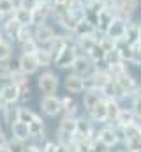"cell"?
Instances as JSON below:
<instances>
[{
	"instance_id": "cell-1",
	"label": "cell",
	"mask_w": 141,
	"mask_h": 152,
	"mask_svg": "<svg viewBox=\"0 0 141 152\" xmlns=\"http://www.w3.org/2000/svg\"><path fill=\"white\" fill-rule=\"evenodd\" d=\"M37 88L41 90L42 96L58 94V88H60V78H58V75L55 71H51V69L42 71L41 75L37 76Z\"/></svg>"
},
{
	"instance_id": "cell-2",
	"label": "cell",
	"mask_w": 141,
	"mask_h": 152,
	"mask_svg": "<svg viewBox=\"0 0 141 152\" xmlns=\"http://www.w3.org/2000/svg\"><path fill=\"white\" fill-rule=\"evenodd\" d=\"M78 55H79V50H78L76 39H74L72 42H69V44L62 50V53L53 60V64L57 66V69H70Z\"/></svg>"
},
{
	"instance_id": "cell-3",
	"label": "cell",
	"mask_w": 141,
	"mask_h": 152,
	"mask_svg": "<svg viewBox=\"0 0 141 152\" xmlns=\"http://www.w3.org/2000/svg\"><path fill=\"white\" fill-rule=\"evenodd\" d=\"M41 112L42 115L55 118L58 115H62V99L60 96L53 94V96H42L41 97Z\"/></svg>"
},
{
	"instance_id": "cell-4",
	"label": "cell",
	"mask_w": 141,
	"mask_h": 152,
	"mask_svg": "<svg viewBox=\"0 0 141 152\" xmlns=\"http://www.w3.org/2000/svg\"><path fill=\"white\" fill-rule=\"evenodd\" d=\"M115 80H116V83L120 85V88L124 90V94H125V97H132L138 90L141 88L140 81L136 80V76L131 75V71L127 69V71H124L122 75L115 76Z\"/></svg>"
},
{
	"instance_id": "cell-5",
	"label": "cell",
	"mask_w": 141,
	"mask_h": 152,
	"mask_svg": "<svg viewBox=\"0 0 141 152\" xmlns=\"http://www.w3.org/2000/svg\"><path fill=\"white\" fill-rule=\"evenodd\" d=\"M55 34H57L55 27H53V25H49L48 21L39 23V25H35V27H34V39L37 41V44H39V46H46L51 39L55 37Z\"/></svg>"
},
{
	"instance_id": "cell-6",
	"label": "cell",
	"mask_w": 141,
	"mask_h": 152,
	"mask_svg": "<svg viewBox=\"0 0 141 152\" xmlns=\"http://www.w3.org/2000/svg\"><path fill=\"white\" fill-rule=\"evenodd\" d=\"M94 69H95V66H94V62L85 55V53H79L78 57H76V60H74V64H72V67H70V71L72 73H76V75L79 76H88L94 73Z\"/></svg>"
},
{
	"instance_id": "cell-7",
	"label": "cell",
	"mask_w": 141,
	"mask_h": 152,
	"mask_svg": "<svg viewBox=\"0 0 141 152\" xmlns=\"http://www.w3.org/2000/svg\"><path fill=\"white\" fill-rule=\"evenodd\" d=\"M127 21H129V20H125V18H122V16H115L113 21L109 23V27L106 28V36L111 37L113 41H120V39H124Z\"/></svg>"
},
{
	"instance_id": "cell-8",
	"label": "cell",
	"mask_w": 141,
	"mask_h": 152,
	"mask_svg": "<svg viewBox=\"0 0 141 152\" xmlns=\"http://www.w3.org/2000/svg\"><path fill=\"white\" fill-rule=\"evenodd\" d=\"M18 69L30 76V75H35L41 67H39V64L35 60L34 53H21L20 58H18Z\"/></svg>"
},
{
	"instance_id": "cell-9",
	"label": "cell",
	"mask_w": 141,
	"mask_h": 152,
	"mask_svg": "<svg viewBox=\"0 0 141 152\" xmlns=\"http://www.w3.org/2000/svg\"><path fill=\"white\" fill-rule=\"evenodd\" d=\"M0 94H2V99H4L5 104H16V103H20V88H18V85H14L9 80L0 87Z\"/></svg>"
},
{
	"instance_id": "cell-10",
	"label": "cell",
	"mask_w": 141,
	"mask_h": 152,
	"mask_svg": "<svg viewBox=\"0 0 141 152\" xmlns=\"http://www.w3.org/2000/svg\"><path fill=\"white\" fill-rule=\"evenodd\" d=\"M64 87H65V90L69 92V94H81L83 90H85V81H83V76L76 75V73H72L70 71L69 75L64 78Z\"/></svg>"
},
{
	"instance_id": "cell-11",
	"label": "cell",
	"mask_w": 141,
	"mask_h": 152,
	"mask_svg": "<svg viewBox=\"0 0 141 152\" xmlns=\"http://www.w3.org/2000/svg\"><path fill=\"white\" fill-rule=\"evenodd\" d=\"M97 138H99L101 142H104L109 149H111V147H116V145L120 143V140H118V136H116V133H115L113 124H102V127H101L99 133H97Z\"/></svg>"
},
{
	"instance_id": "cell-12",
	"label": "cell",
	"mask_w": 141,
	"mask_h": 152,
	"mask_svg": "<svg viewBox=\"0 0 141 152\" xmlns=\"http://www.w3.org/2000/svg\"><path fill=\"white\" fill-rule=\"evenodd\" d=\"M101 94H102V97H106V99H116V101L125 99V94H124V90L120 88V85L116 83L115 78H111L104 87H102Z\"/></svg>"
},
{
	"instance_id": "cell-13",
	"label": "cell",
	"mask_w": 141,
	"mask_h": 152,
	"mask_svg": "<svg viewBox=\"0 0 141 152\" xmlns=\"http://www.w3.org/2000/svg\"><path fill=\"white\" fill-rule=\"evenodd\" d=\"M28 131L32 140H44L46 138V122L41 115H35L32 122H28Z\"/></svg>"
},
{
	"instance_id": "cell-14",
	"label": "cell",
	"mask_w": 141,
	"mask_h": 152,
	"mask_svg": "<svg viewBox=\"0 0 141 152\" xmlns=\"http://www.w3.org/2000/svg\"><path fill=\"white\" fill-rule=\"evenodd\" d=\"M95 30L97 28H95V25L92 21H88L86 18H81V20H78V23H76L74 30H72V37L79 39V37H86V36H94Z\"/></svg>"
},
{
	"instance_id": "cell-15",
	"label": "cell",
	"mask_w": 141,
	"mask_h": 152,
	"mask_svg": "<svg viewBox=\"0 0 141 152\" xmlns=\"http://www.w3.org/2000/svg\"><path fill=\"white\" fill-rule=\"evenodd\" d=\"M138 9H140V0H118V16L125 20H132Z\"/></svg>"
},
{
	"instance_id": "cell-16",
	"label": "cell",
	"mask_w": 141,
	"mask_h": 152,
	"mask_svg": "<svg viewBox=\"0 0 141 152\" xmlns=\"http://www.w3.org/2000/svg\"><path fill=\"white\" fill-rule=\"evenodd\" d=\"M86 115H88V117L92 118V122H95V124H106V122H108V115H106V97H101Z\"/></svg>"
},
{
	"instance_id": "cell-17",
	"label": "cell",
	"mask_w": 141,
	"mask_h": 152,
	"mask_svg": "<svg viewBox=\"0 0 141 152\" xmlns=\"http://www.w3.org/2000/svg\"><path fill=\"white\" fill-rule=\"evenodd\" d=\"M62 115H70V117H79L81 115V108L76 101V97L72 94L62 96Z\"/></svg>"
},
{
	"instance_id": "cell-18",
	"label": "cell",
	"mask_w": 141,
	"mask_h": 152,
	"mask_svg": "<svg viewBox=\"0 0 141 152\" xmlns=\"http://www.w3.org/2000/svg\"><path fill=\"white\" fill-rule=\"evenodd\" d=\"M11 134H12V138L21 140V142L32 140V138H30V131H28V124L20 122V120H14V122L11 124Z\"/></svg>"
},
{
	"instance_id": "cell-19",
	"label": "cell",
	"mask_w": 141,
	"mask_h": 152,
	"mask_svg": "<svg viewBox=\"0 0 141 152\" xmlns=\"http://www.w3.org/2000/svg\"><path fill=\"white\" fill-rule=\"evenodd\" d=\"M81 96H83V110H85V113H88L92 108H94V104L102 97V94H101V90H95V88H90V90H83L81 92Z\"/></svg>"
},
{
	"instance_id": "cell-20",
	"label": "cell",
	"mask_w": 141,
	"mask_h": 152,
	"mask_svg": "<svg viewBox=\"0 0 141 152\" xmlns=\"http://www.w3.org/2000/svg\"><path fill=\"white\" fill-rule=\"evenodd\" d=\"M138 39H140V23L129 20V21H127V27H125V34H124V39H122V41L132 46V44H138Z\"/></svg>"
},
{
	"instance_id": "cell-21",
	"label": "cell",
	"mask_w": 141,
	"mask_h": 152,
	"mask_svg": "<svg viewBox=\"0 0 141 152\" xmlns=\"http://www.w3.org/2000/svg\"><path fill=\"white\" fill-rule=\"evenodd\" d=\"M58 129L64 131V133H69L72 136H76V131H78V117L62 115V118L58 122Z\"/></svg>"
},
{
	"instance_id": "cell-22",
	"label": "cell",
	"mask_w": 141,
	"mask_h": 152,
	"mask_svg": "<svg viewBox=\"0 0 141 152\" xmlns=\"http://www.w3.org/2000/svg\"><path fill=\"white\" fill-rule=\"evenodd\" d=\"M34 57L37 60V64H39V67H49L53 64V55L46 46H39L37 51L34 53Z\"/></svg>"
},
{
	"instance_id": "cell-23",
	"label": "cell",
	"mask_w": 141,
	"mask_h": 152,
	"mask_svg": "<svg viewBox=\"0 0 141 152\" xmlns=\"http://www.w3.org/2000/svg\"><path fill=\"white\" fill-rule=\"evenodd\" d=\"M120 112H122L120 101H116V99H106V115H108V122H106V124L116 122Z\"/></svg>"
},
{
	"instance_id": "cell-24",
	"label": "cell",
	"mask_w": 141,
	"mask_h": 152,
	"mask_svg": "<svg viewBox=\"0 0 141 152\" xmlns=\"http://www.w3.org/2000/svg\"><path fill=\"white\" fill-rule=\"evenodd\" d=\"M113 18H115V14H113L111 11H108V9H104V7H102V11H101V12H99V16H97L95 28L106 34V28L109 27V23L113 21Z\"/></svg>"
},
{
	"instance_id": "cell-25",
	"label": "cell",
	"mask_w": 141,
	"mask_h": 152,
	"mask_svg": "<svg viewBox=\"0 0 141 152\" xmlns=\"http://www.w3.org/2000/svg\"><path fill=\"white\" fill-rule=\"evenodd\" d=\"M14 20L21 25H28L32 27V11L23 9V7H16L14 9Z\"/></svg>"
},
{
	"instance_id": "cell-26",
	"label": "cell",
	"mask_w": 141,
	"mask_h": 152,
	"mask_svg": "<svg viewBox=\"0 0 141 152\" xmlns=\"http://www.w3.org/2000/svg\"><path fill=\"white\" fill-rule=\"evenodd\" d=\"M14 120H18V106L7 104V106L2 110V122H5V124L11 126Z\"/></svg>"
},
{
	"instance_id": "cell-27",
	"label": "cell",
	"mask_w": 141,
	"mask_h": 152,
	"mask_svg": "<svg viewBox=\"0 0 141 152\" xmlns=\"http://www.w3.org/2000/svg\"><path fill=\"white\" fill-rule=\"evenodd\" d=\"M134 120H138V118H136V115H134V112H132L131 108H122V112H120L118 118H116V124L127 126V124H131V122H134Z\"/></svg>"
},
{
	"instance_id": "cell-28",
	"label": "cell",
	"mask_w": 141,
	"mask_h": 152,
	"mask_svg": "<svg viewBox=\"0 0 141 152\" xmlns=\"http://www.w3.org/2000/svg\"><path fill=\"white\" fill-rule=\"evenodd\" d=\"M5 151L7 152H27V142L11 138V140L7 142V145H5Z\"/></svg>"
},
{
	"instance_id": "cell-29",
	"label": "cell",
	"mask_w": 141,
	"mask_h": 152,
	"mask_svg": "<svg viewBox=\"0 0 141 152\" xmlns=\"http://www.w3.org/2000/svg\"><path fill=\"white\" fill-rule=\"evenodd\" d=\"M11 57H12V42L7 41V39H4L0 42V62L11 60Z\"/></svg>"
},
{
	"instance_id": "cell-30",
	"label": "cell",
	"mask_w": 141,
	"mask_h": 152,
	"mask_svg": "<svg viewBox=\"0 0 141 152\" xmlns=\"http://www.w3.org/2000/svg\"><path fill=\"white\" fill-rule=\"evenodd\" d=\"M35 112L34 110H30L28 106H18V120L20 122H25V124H28V122H32V118L35 117Z\"/></svg>"
},
{
	"instance_id": "cell-31",
	"label": "cell",
	"mask_w": 141,
	"mask_h": 152,
	"mask_svg": "<svg viewBox=\"0 0 141 152\" xmlns=\"http://www.w3.org/2000/svg\"><path fill=\"white\" fill-rule=\"evenodd\" d=\"M16 67H18V62H16V66H12L11 60L0 62V78H2V80H9L11 75H12V71H14Z\"/></svg>"
},
{
	"instance_id": "cell-32",
	"label": "cell",
	"mask_w": 141,
	"mask_h": 152,
	"mask_svg": "<svg viewBox=\"0 0 141 152\" xmlns=\"http://www.w3.org/2000/svg\"><path fill=\"white\" fill-rule=\"evenodd\" d=\"M16 7H18L16 0H0V18L7 16V14H12Z\"/></svg>"
},
{
	"instance_id": "cell-33",
	"label": "cell",
	"mask_w": 141,
	"mask_h": 152,
	"mask_svg": "<svg viewBox=\"0 0 141 152\" xmlns=\"http://www.w3.org/2000/svg\"><path fill=\"white\" fill-rule=\"evenodd\" d=\"M131 110L134 112L136 118L141 120V88L132 96V101H131Z\"/></svg>"
},
{
	"instance_id": "cell-34",
	"label": "cell",
	"mask_w": 141,
	"mask_h": 152,
	"mask_svg": "<svg viewBox=\"0 0 141 152\" xmlns=\"http://www.w3.org/2000/svg\"><path fill=\"white\" fill-rule=\"evenodd\" d=\"M20 46H21V51H23V53H35L37 48H39V44H37V41H35L34 37H30L28 41L21 42Z\"/></svg>"
},
{
	"instance_id": "cell-35",
	"label": "cell",
	"mask_w": 141,
	"mask_h": 152,
	"mask_svg": "<svg viewBox=\"0 0 141 152\" xmlns=\"http://www.w3.org/2000/svg\"><path fill=\"white\" fill-rule=\"evenodd\" d=\"M18 88H20V101H21V103H25V101H28V99H30V96H32V88H30V81H28V83H23V85H20Z\"/></svg>"
},
{
	"instance_id": "cell-36",
	"label": "cell",
	"mask_w": 141,
	"mask_h": 152,
	"mask_svg": "<svg viewBox=\"0 0 141 152\" xmlns=\"http://www.w3.org/2000/svg\"><path fill=\"white\" fill-rule=\"evenodd\" d=\"M132 66H141V44H132Z\"/></svg>"
},
{
	"instance_id": "cell-37",
	"label": "cell",
	"mask_w": 141,
	"mask_h": 152,
	"mask_svg": "<svg viewBox=\"0 0 141 152\" xmlns=\"http://www.w3.org/2000/svg\"><path fill=\"white\" fill-rule=\"evenodd\" d=\"M18 7H23V9H28V11H34L39 4V0H16Z\"/></svg>"
},
{
	"instance_id": "cell-38",
	"label": "cell",
	"mask_w": 141,
	"mask_h": 152,
	"mask_svg": "<svg viewBox=\"0 0 141 152\" xmlns=\"http://www.w3.org/2000/svg\"><path fill=\"white\" fill-rule=\"evenodd\" d=\"M7 142H9V138L5 136V133L0 129V149H4L5 145H7Z\"/></svg>"
},
{
	"instance_id": "cell-39",
	"label": "cell",
	"mask_w": 141,
	"mask_h": 152,
	"mask_svg": "<svg viewBox=\"0 0 141 152\" xmlns=\"http://www.w3.org/2000/svg\"><path fill=\"white\" fill-rule=\"evenodd\" d=\"M27 152H42V145H35V143L27 145Z\"/></svg>"
},
{
	"instance_id": "cell-40",
	"label": "cell",
	"mask_w": 141,
	"mask_h": 152,
	"mask_svg": "<svg viewBox=\"0 0 141 152\" xmlns=\"http://www.w3.org/2000/svg\"><path fill=\"white\" fill-rule=\"evenodd\" d=\"M5 106H7V104L4 103V99H2V94H0V112H2V110H4Z\"/></svg>"
},
{
	"instance_id": "cell-41",
	"label": "cell",
	"mask_w": 141,
	"mask_h": 152,
	"mask_svg": "<svg viewBox=\"0 0 141 152\" xmlns=\"http://www.w3.org/2000/svg\"><path fill=\"white\" fill-rule=\"evenodd\" d=\"M4 39H5V37H4V32H2V28H0V42H2Z\"/></svg>"
},
{
	"instance_id": "cell-42",
	"label": "cell",
	"mask_w": 141,
	"mask_h": 152,
	"mask_svg": "<svg viewBox=\"0 0 141 152\" xmlns=\"http://www.w3.org/2000/svg\"><path fill=\"white\" fill-rule=\"evenodd\" d=\"M138 42L141 44V23H140V39H138Z\"/></svg>"
},
{
	"instance_id": "cell-43",
	"label": "cell",
	"mask_w": 141,
	"mask_h": 152,
	"mask_svg": "<svg viewBox=\"0 0 141 152\" xmlns=\"http://www.w3.org/2000/svg\"><path fill=\"white\" fill-rule=\"evenodd\" d=\"M0 152H7V151H5V147H4V149H0Z\"/></svg>"
},
{
	"instance_id": "cell-44",
	"label": "cell",
	"mask_w": 141,
	"mask_h": 152,
	"mask_svg": "<svg viewBox=\"0 0 141 152\" xmlns=\"http://www.w3.org/2000/svg\"><path fill=\"white\" fill-rule=\"evenodd\" d=\"M140 143H141V133H140Z\"/></svg>"
},
{
	"instance_id": "cell-45",
	"label": "cell",
	"mask_w": 141,
	"mask_h": 152,
	"mask_svg": "<svg viewBox=\"0 0 141 152\" xmlns=\"http://www.w3.org/2000/svg\"><path fill=\"white\" fill-rule=\"evenodd\" d=\"M0 129H2V120H0Z\"/></svg>"
},
{
	"instance_id": "cell-46",
	"label": "cell",
	"mask_w": 141,
	"mask_h": 152,
	"mask_svg": "<svg viewBox=\"0 0 141 152\" xmlns=\"http://www.w3.org/2000/svg\"><path fill=\"white\" fill-rule=\"evenodd\" d=\"M116 152H127V151H116Z\"/></svg>"
},
{
	"instance_id": "cell-47",
	"label": "cell",
	"mask_w": 141,
	"mask_h": 152,
	"mask_svg": "<svg viewBox=\"0 0 141 152\" xmlns=\"http://www.w3.org/2000/svg\"><path fill=\"white\" fill-rule=\"evenodd\" d=\"M58 152H62V149H60V151H58Z\"/></svg>"
},
{
	"instance_id": "cell-48",
	"label": "cell",
	"mask_w": 141,
	"mask_h": 152,
	"mask_svg": "<svg viewBox=\"0 0 141 152\" xmlns=\"http://www.w3.org/2000/svg\"><path fill=\"white\" fill-rule=\"evenodd\" d=\"M138 152H141V149H140V151H138Z\"/></svg>"
}]
</instances>
